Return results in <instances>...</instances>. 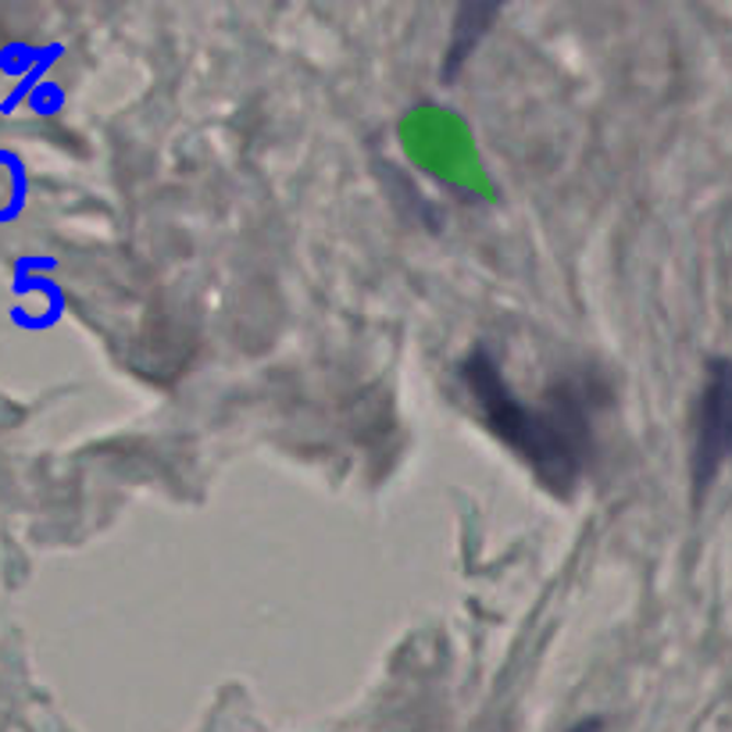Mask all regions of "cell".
Masks as SVG:
<instances>
[{
  "mask_svg": "<svg viewBox=\"0 0 732 732\" xmlns=\"http://www.w3.org/2000/svg\"><path fill=\"white\" fill-rule=\"evenodd\" d=\"M461 383L493 437L504 440L547 490H572L593 457V390L558 383L539 404H522L483 350L461 364Z\"/></svg>",
  "mask_w": 732,
  "mask_h": 732,
  "instance_id": "6da1fadb",
  "label": "cell"
},
{
  "mask_svg": "<svg viewBox=\"0 0 732 732\" xmlns=\"http://www.w3.org/2000/svg\"><path fill=\"white\" fill-rule=\"evenodd\" d=\"M732 457V364L711 361L694 418V486L704 493Z\"/></svg>",
  "mask_w": 732,
  "mask_h": 732,
  "instance_id": "7a4b0ae2",
  "label": "cell"
},
{
  "mask_svg": "<svg viewBox=\"0 0 732 732\" xmlns=\"http://www.w3.org/2000/svg\"><path fill=\"white\" fill-rule=\"evenodd\" d=\"M497 15L493 8H465L457 15V30H454V44H451V54H446V75L461 69V61L468 58L472 47H476V39L483 36V25Z\"/></svg>",
  "mask_w": 732,
  "mask_h": 732,
  "instance_id": "3957f363",
  "label": "cell"
},
{
  "mask_svg": "<svg viewBox=\"0 0 732 732\" xmlns=\"http://www.w3.org/2000/svg\"><path fill=\"white\" fill-rule=\"evenodd\" d=\"M22 208V165L19 158L0 151V222L15 219Z\"/></svg>",
  "mask_w": 732,
  "mask_h": 732,
  "instance_id": "277c9868",
  "label": "cell"
},
{
  "mask_svg": "<svg viewBox=\"0 0 732 732\" xmlns=\"http://www.w3.org/2000/svg\"><path fill=\"white\" fill-rule=\"evenodd\" d=\"M30 58H33V50L25 44H8L4 50H0V72L19 75L25 65H30Z\"/></svg>",
  "mask_w": 732,
  "mask_h": 732,
  "instance_id": "5b68a950",
  "label": "cell"
}]
</instances>
